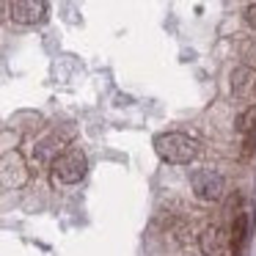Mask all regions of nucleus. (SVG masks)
<instances>
[{
	"label": "nucleus",
	"mask_w": 256,
	"mask_h": 256,
	"mask_svg": "<svg viewBox=\"0 0 256 256\" xmlns=\"http://www.w3.org/2000/svg\"><path fill=\"white\" fill-rule=\"evenodd\" d=\"M154 152L162 162L190 166L201 154V144L184 132H160V135H154Z\"/></svg>",
	"instance_id": "1"
},
{
	"label": "nucleus",
	"mask_w": 256,
	"mask_h": 256,
	"mask_svg": "<svg viewBox=\"0 0 256 256\" xmlns=\"http://www.w3.org/2000/svg\"><path fill=\"white\" fill-rule=\"evenodd\" d=\"M86 171H88V160H86L83 149H78V146L56 154V160H52V179L56 182L74 184L86 176Z\"/></svg>",
	"instance_id": "2"
},
{
	"label": "nucleus",
	"mask_w": 256,
	"mask_h": 256,
	"mask_svg": "<svg viewBox=\"0 0 256 256\" xmlns=\"http://www.w3.org/2000/svg\"><path fill=\"white\" fill-rule=\"evenodd\" d=\"M190 188H193L198 201H220L223 190H226V179L212 168H201L190 176Z\"/></svg>",
	"instance_id": "3"
},
{
	"label": "nucleus",
	"mask_w": 256,
	"mask_h": 256,
	"mask_svg": "<svg viewBox=\"0 0 256 256\" xmlns=\"http://www.w3.org/2000/svg\"><path fill=\"white\" fill-rule=\"evenodd\" d=\"M6 8H8V17L17 25H39L47 20V3L44 0H14Z\"/></svg>",
	"instance_id": "4"
},
{
	"label": "nucleus",
	"mask_w": 256,
	"mask_h": 256,
	"mask_svg": "<svg viewBox=\"0 0 256 256\" xmlns=\"http://www.w3.org/2000/svg\"><path fill=\"white\" fill-rule=\"evenodd\" d=\"M28 179V168H25V160L20 152H6L3 154V188L12 190L20 188V184Z\"/></svg>",
	"instance_id": "5"
},
{
	"label": "nucleus",
	"mask_w": 256,
	"mask_h": 256,
	"mask_svg": "<svg viewBox=\"0 0 256 256\" xmlns=\"http://www.w3.org/2000/svg\"><path fill=\"white\" fill-rule=\"evenodd\" d=\"M226 240H228V234L223 232V226L210 223V226L201 232L198 245H201V250H204V256H220L223 248H226Z\"/></svg>",
	"instance_id": "6"
},
{
	"label": "nucleus",
	"mask_w": 256,
	"mask_h": 256,
	"mask_svg": "<svg viewBox=\"0 0 256 256\" xmlns=\"http://www.w3.org/2000/svg\"><path fill=\"white\" fill-rule=\"evenodd\" d=\"M245 240H248V215L240 212V215L234 218V223H232V232H228V242H232L234 254L245 245Z\"/></svg>",
	"instance_id": "7"
},
{
	"label": "nucleus",
	"mask_w": 256,
	"mask_h": 256,
	"mask_svg": "<svg viewBox=\"0 0 256 256\" xmlns=\"http://www.w3.org/2000/svg\"><path fill=\"white\" fill-rule=\"evenodd\" d=\"M234 127H237V132H242V135H254L256 132V105L245 108V110L237 116Z\"/></svg>",
	"instance_id": "8"
},
{
	"label": "nucleus",
	"mask_w": 256,
	"mask_h": 256,
	"mask_svg": "<svg viewBox=\"0 0 256 256\" xmlns=\"http://www.w3.org/2000/svg\"><path fill=\"white\" fill-rule=\"evenodd\" d=\"M250 80H254V69H248V66L234 69V72H232V88H234V94H242V91L248 88Z\"/></svg>",
	"instance_id": "9"
},
{
	"label": "nucleus",
	"mask_w": 256,
	"mask_h": 256,
	"mask_svg": "<svg viewBox=\"0 0 256 256\" xmlns=\"http://www.w3.org/2000/svg\"><path fill=\"white\" fill-rule=\"evenodd\" d=\"M245 22H248L250 28L256 30V3H250V6H245Z\"/></svg>",
	"instance_id": "10"
},
{
	"label": "nucleus",
	"mask_w": 256,
	"mask_h": 256,
	"mask_svg": "<svg viewBox=\"0 0 256 256\" xmlns=\"http://www.w3.org/2000/svg\"><path fill=\"white\" fill-rule=\"evenodd\" d=\"M254 88H256V83H254Z\"/></svg>",
	"instance_id": "11"
}]
</instances>
